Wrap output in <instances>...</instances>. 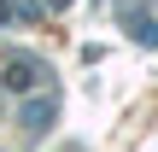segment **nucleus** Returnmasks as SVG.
Returning a JSON list of instances; mask_svg holds the SVG:
<instances>
[{
    "label": "nucleus",
    "mask_w": 158,
    "mask_h": 152,
    "mask_svg": "<svg viewBox=\"0 0 158 152\" xmlns=\"http://www.w3.org/2000/svg\"><path fill=\"white\" fill-rule=\"evenodd\" d=\"M35 76H41V70H35V59H12V64H6V88H12V94H29V88H35Z\"/></svg>",
    "instance_id": "f257e3e1"
},
{
    "label": "nucleus",
    "mask_w": 158,
    "mask_h": 152,
    "mask_svg": "<svg viewBox=\"0 0 158 152\" xmlns=\"http://www.w3.org/2000/svg\"><path fill=\"white\" fill-rule=\"evenodd\" d=\"M6 18H12V6H6V0H0V23H6Z\"/></svg>",
    "instance_id": "f03ea898"
},
{
    "label": "nucleus",
    "mask_w": 158,
    "mask_h": 152,
    "mask_svg": "<svg viewBox=\"0 0 158 152\" xmlns=\"http://www.w3.org/2000/svg\"><path fill=\"white\" fill-rule=\"evenodd\" d=\"M47 6H70V0H47Z\"/></svg>",
    "instance_id": "7ed1b4c3"
}]
</instances>
